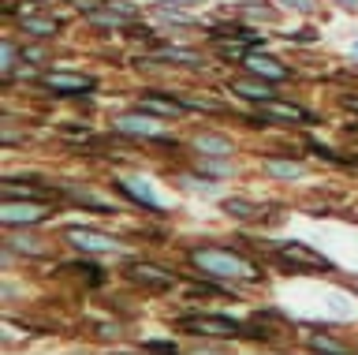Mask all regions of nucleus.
Returning a JSON list of instances; mask_svg holds the SVG:
<instances>
[{"instance_id":"1","label":"nucleus","mask_w":358,"mask_h":355,"mask_svg":"<svg viewBox=\"0 0 358 355\" xmlns=\"http://www.w3.org/2000/svg\"><path fill=\"white\" fill-rule=\"evenodd\" d=\"M190 262L206 277H217V281H257L262 277V270L250 258H243V254H235L228 247H194Z\"/></svg>"},{"instance_id":"11","label":"nucleus","mask_w":358,"mask_h":355,"mask_svg":"<svg viewBox=\"0 0 358 355\" xmlns=\"http://www.w3.org/2000/svg\"><path fill=\"white\" fill-rule=\"evenodd\" d=\"M116 127H120V131H127V135L157 139V124H153V116H145V109H142V113H127V116H120V120H116Z\"/></svg>"},{"instance_id":"9","label":"nucleus","mask_w":358,"mask_h":355,"mask_svg":"<svg viewBox=\"0 0 358 355\" xmlns=\"http://www.w3.org/2000/svg\"><path fill=\"white\" fill-rule=\"evenodd\" d=\"M246 68H250L254 75H265V79H273V83H284V79H291V71L284 68L280 60H273V57H262V53H246Z\"/></svg>"},{"instance_id":"24","label":"nucleus","mask_w":358,"mask_h":355,"mask_svg":"<svg viewBox=\"0 0 358 355\" xmlns=\"http://www.w3.org/2000/svg\"><path fill=\"white\" fill-rule=\"evenodd\" d=\"M150 351H161V355H176V344H164V340H153V344H145Z\"/></svg>"},{"instance_id":"2","label":"nucleus","mask_w":358,"mask_h":355,"mask_svg":"<svg viewBox=\"0 0 358 355\" xmlns=\"http://www.w3.org/2000/svg\"><path fill=\"white\" fill-rule=\"evenodd\" d=\"M176 329L183 333H194V337H213V340H235V337H246V329L231 318H217V314H190V318H179Z\"/></svg>"},{"instance_id":"18","label":"nucleus","mask_w":358,"mask_h":355,"mask_svg":"<svg viewBox=\"0 0 358 355\" xmlns=\"http://www.w3.org/2000/svg\"><path fill=\"white\" fill-rule=\"evenodd\" d=\"M268 172L280 176V180H291V176H302V165L299 161H276V158H268Z\"/></svg>"},{"instance_id":"17","label":"nucleus","mask_w":358,"mask_h":355,"mask_svg":"<svg viewBox=\"0 0 358 355\" xmlns=\"http://www.w3.org/2000/svg\"><path fill=\"white\" fill-rule=\"evenodd\" d=\"M19 23H22V30H27V34H38V38L56 34V19H19Z\"/></svg>"},{"instance_id":"27","label":"nucleus","mask_w":358,"mask_h":355,"mask_svg":"<svg viewBox=\"0 0 358 355\" xmlns=\"http://www.w3.org/2000/svg\"><path fill=\"white\" fill-rule=\"evenodd\" d=\"M340 8H351V12H358V0H336Z\"/></svg>"},{"instance_id":"25","label":"nucleus","mask_w":358,"mask_h":355,"mask_svg":"<svg viewBox=\"0 0 358 355\" xmlns=\"http://www.w3.org/2000/svg\"><path fill=\"white\" fill-rule=\"evenodd\" d=\"M11 64H15V46L4 41V71H11Z\"/></svg>"},{"instance_id":"3","label":"nucleus","mask_w":358,"mask_h":355,"mask_svg":"<svg viewBox=\"0 0 358 355\" xmlns=\"http://www.w3.org/2000/svg\"><path fill=\"white\" fill-rule=\"evenodd\" d=\"M273 254H276V262L284 265V270H291V273H299V270H329V262H324L317 251H310L306 243H295V239L280 243Z\"/></svg>"},{"instance_id":"16","label":"nucleus","mask_w":358,"mask_h":355,"mask_svg":"<svg viewBox=\"0 0 358 355\" xmlns=\"http://www.w3.org/2000/svg\"><path fill=\"white\" fill-rule=\"evenodd\" d=\"M157 60H176V64H187V68H201V57L190 49H161Z\"/></svg>"},{"instance_id":"6","label":"nucleus","mask_w":358,"mask_h":355,"mask_svg":"<svg viewBox=\"0 0 358 355\" xmlns=\"http://www.w3.org/2000/svg\"><path fill=\"white\" fill-rule=\"evenodd\" d=\"M64 236L71 239L78 251H94V254H101V251H116V247H120L116 236H108V232H97V228H67Z\"/></svg>"},{"instance_id":"19","label":"nucleus","mask_w":358,"mask_h":355,"mask_svg":"<svg viewBox=\"0 0 358 355\" xmlns=\"http://www.w3.org/2000/svg\"><path fill=\"white\" fill-rule=\"evenodd\" d=\"M310 348L317 351V355H347L343 344H336V340H324V337H313L310 340Z\"/></svg>"},{"instance_id":"8","label":"nucleus","mask_w":358,"mask_h":355,"mask_svg":"<svg viewBox=\"0 0 358 355\" xmlns=\"http://www.w3.org/2000/svg\"><path fill=\"white\" fill-rule=\"evenodd\" d=\"M0 217H4V225H38V221L49 217V209L45 206H19L15 198H8Z\"/></svg>"},{"instance_id":"14","label":"nucleus","mask_w":358,"mask_h":355,"mask_svg":"<svg viewBox=\"0 0 358 355\" xmlns=\"http://www.w3.org/2000/svg\"><path fill=\"white\" fill-rule=\"evenodd\" d=\"M194 150L198 153H213V158H224V153H231V142L220 139V135H198L194 139Z\"/></svg>"},{"instance_id":"12","label":"nucleus","mask_w":358,"mask_h":355,"mask_svg":"<svg viewBox=\"0 0 358 355\" xmlns=\"http://www.w3.org/2000/svg\"><path fill=\"white\" fill-rule=\"evenodd\" d=\"M138 109H145V113H157V116H168V120H176V116H183V102H176V97H157V94H145Z\"/></svg>"},{"instance_id":"22","label":"nucleus","mask_w":358,"mask_h":355,"mask_svg":"<svg viewBox=\"0 0 358 355\" xmlns=\"http://www.w3.org/2000/svg\"><path fill=\"white\" fill-rule=\"evenodd\" d=\"M187 292H190V295H224L220 288H213V284H190Z\"/></svg>"},{"instance_id":"7","label":"nucleus","mask_w":358,"mask_h":355,"mask_svg":"<svg viewBox=\"0 0 358 355\" xmlns=\"http://www.w3.org/2000/svg\"><path fill=\"white\" fill-rule=\"evenodd\" d=\"M257 116H262L265 124H268V120H287V124H310V120H313L306 109H299V105H291V102H276V97H273V102H262Z\"/></svg>"},{"instance_id":"15","label":"nucleus","mask_w":358,"mask_h":355,"mask_svg":"<svg viewBox=\"0 0 358 355\" xmlns=\"http://www.w3.org/2000/svg\"><path fill=\"white\" fill-rule=\"evenodd\" d=\"M224 214H228V217H239V221H250V217H262V206H257V202H246V198H228V202H224Z\"/></svg>"},{"instance_id":"26","label":"nucleus","mask_w":358,"mask_h":355,"mask_svg":"<svg viewBox=\"0 0 358 355\" xmlns=\"http://www.w3.org/2000/svg\"><path fill=\"white\" fill-rule=\"evenodd\" d=\"M287 4H291V8H299V12H310L313 0H287Z\"/></svg>"},{"instance_id":"10","label":"nucleus","mask_w":358,"mask_h":355,"mask_svg":"<svg viewBox=\"0 0 358 355\" xmlns=\"http://www.w3.org/2000/svg\"><path fill=\"white\" fill-rule=\"evenodd\" d=\"M116 191H120V195H127L131 202L145 206L150 214H161V198H157V195L150 191V183H138V180H120V183H116Z\"/></svg>"},{"instance_id":"23","label":"nucleus","mask_w":358,"mask_h":355,"mask_svg":"<svg viewBox=\"0 0 358 355\" xmlns=\"http://www.w3.org/2000/svg\"><path fill=\"white\" fill-rule=\"evenodd\" d=\"M157 8H194L198 0H153Z\"/></svg>"},{"instance_id":"28","label":"nucleus","mask_w":358,"mask_h":355,"mask_svg":"<svg viewBox=\"0 0 358 355\" xmlns=\"http://www.w3.org/2000/svg\"><path fill=\"white\" fill-rule=\"evenodd\" d=\"M343 105H347V109H355V113H358V97H347Z\"/></svg>"},{"instance_id":"21","label":"nucleus","mask_w":358,"mask_h":355,"mask_svg":"<svg viewBox=\"0 0 358 355\" xmlns=\"http://www.w3.org/2000/svg\"><path fill=\"white\" fill-rule=\"evenodd\" d=\"M41 198V191H34V187H15V180H8L4 183V202H8V198Z\"/></svg>"},{"instance_id":"5","label":"nucleus","mask_w":358,"mask_h":355,"mask_svg":"<svg viewBox=\"0 0 358 355\" xmlns=\"http://www.w3.org/2000/svg\"><path fill=\"white\" fill-rule=\"evenodd\" d=\"M41 86H45V90H52L56 97H75L83 90H94V79H86V75H71V71H49V75H41Z\"/></svg>"},{"instance_id":"20","label":"nucleus","mask_w":358,"mask_h":355,"mask_svg":"<svg viewBox=\"0 0 358 355\" xmlns=\"http://www.w3.org/2000/svg\"><path fill=\"white\" fill-rule=\"evenodd\" d=\"M213 41H217V53H220L224 60H246V53H243L239 46H235V38H231V41H220V38H213Z\"/></svg>"},{"instance_id":"4","label":"nucleus","mask_w":358,"mask_h":355,"mask_svg":"<svg viewBox=\"0 0 358 355\" xmlns=\"http://www.w3.org/2000/svg\"><path fill=\"white\" fill-rule=\"evenodd\" d=\"M127 281L131 284H142L150 288V292H168V288H176V273L164 270V265H153V262H127Z\"/></svg>"},{"instance_id":"13","label":"nucleus","mask_w":358,"mask_h":355,"mask_svg":"<svg viewBox=\"0 0 358 355\" xmlns=\"http://www.w3.org/2000/svg\"><path fill=\"white\" fill-rule=\"evenodd\" d=\"M228 90L239 94V97H246V102H257V105H262V102H273V97H276L265 83H250V79H235V83H228Z\"/></svg>"}]
</instances>
